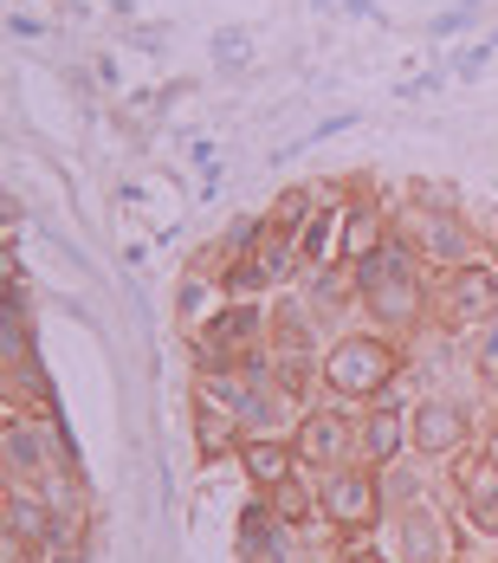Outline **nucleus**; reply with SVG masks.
Wrapping results in <instances>:
<instances>
[{"mask_svg": "<svg viewBox=\"0 0 498 563\" xmlns=\"http://www.w3.org/2000/svg\"><path fill=\"white\" fill-rule=\"evenodd\" d=\"M324 383L336 395H383L395 383V350L383 338H343L324 363Z\"/></svg>", "mask_w": 498, "mask_h": 563, "instance_id": "obj_1", "label": "nucleus"}, {"mask_svg": "<svg viewBox=\"0 0 498 563\" xmlns=\"http://www.w3.org/2000/svg\"><path fill=\"white\" fill-rule=\"evenodd\" d=\"M318 506L331 511L343 531H369V525L383 518V486H376V473H369V466H336Z\"/></svg>", "mask_w": 498, "mask_h": 563, "instance_id": "obj_2", "label": "nucleus"}, {"mask_svg": "<svg viewBox=\"0 0 498 563\" xmlns=\"http://www.w3.org/2000/svg\"><path fill=\"white\" fill-rule=\"evenodd\" d=\"M446 305H453V324H498V273H486V266H460Z\"/></svg>", "mask_w": 498, "mask_h": 563, "instance_id": "obj_3", "label": "nucleus"}, {"mask_svg": "<svg viewBox=\"0 0 498 563\" xmlns=\"http://www.w3.org/2000/svg\"><path fill=\"white\" fill-rule=\"evenodd\" d=\"M460 441H466V408H453V401L414 408V448L421 453H453Z\"/></svg>", "mask_w": 498, "mask_h": 563, "instance_id": "obj_4", "label": "nucleus"}, {"mask_svg": "<svg viewBox=\"0 0 498 563\" xmlns=\"http://www.w3.org/2000/svg\"><path fill=\"white\" fill-rule=\"evenodd\" d=\"M363 298H369V311H376L383 324H414V318H421V291H414V279H408V273H388V279H376Z\"/></svg>", "mask_w": 498, "mask_h": 563, "instance_id": "obj_5", "label": "nucleus"}, {"mask_svg": "<svg viewBox=\"0 0 498 563\" xmlns=\"http://www.w3.org/2000/svg\"><path fill=\"white\" fill-rule=\"evenodd\" d=\"M350 441V421L343 415H305V428H298V460L305 466H331L336 453Z\"/></svg>", "mask_w": 498, "mask_h": 563, "instance_id": "obj_6", "label": "nucleus"}, {"mask_svg": "<svg viewBox=\"0 0 498 563\" xmlns=\"http://www.w3.org/2000/svg\"><path fill=\"white\" fill-rule=\"evenodd\" d=\"M240 460H246V473H253V486H285L291 479V466H298V448H278V441H246L240 448Z\"/></svg>", "mask_w": 498, "mask_h": 563, "instance_id": "obj_7", "label": "nucleus"}, {"mask_svg": "<svg viewBox=\"0 0 498 563\" xmlns=\"http://www.w3.org/2000/svg\"><path fill=\"white\" fill-rule=\"evenodd\" d=\"M53 511L40 506V499H26V493H13V499H7V538H20V544H40V551H46V544H53Z\"/></svg>", "mask_w": 498, "mask_h": 563, "instance_id": "obj_8", "label": "nucleus"}, {"mask_svg": "<svg viewBox=\"0 0 498 563\" xmlns=\"http://www.w3.org/2000/svg\"><path fill=\"white\" fill-rule=\"evenodd\" d=\"M421 253L428 260H466V233H460V221H446L441 208L421 221Z\"/></svg>", "mask_w": 498, "mask_h": 563, "instance_id": "obj_9", "label": "nucleus"}, {"mask_svg": "<svg viewBox=\"0 0 498 563\" xmlns=\"http://www.w3.org/2000/svg\"><path fill=\"white\" fill-rule=\"evenodd\" d=\"M363 448H369V460H395V448H401V408H376L363 421Z\"/></svg>", "mask_w": 498, "mask_h": 563, "instance_id": "obj_10", "label": "nucleus"}, {"mask_svg": "<svg viewBox=\"0 0 498 563\" xmlns=\"http://www.w3.org/2000/svg\"><path fill=\"white\" fill-rule=\"evenodd\" d=\"M273 518H278V525H305V518H311V493H305L298 479L273 486Z\"/></svg>", "mask_w": 498, "mask_h": 563, "instance_id": "obj_11", "label": "nucleus"}, {"mask_svg": "<svg viewBox=\"0 0 498 563\" xmlns=\"http://www.w3.org/2000/svg\"><path fill=\"white\" fill-rule=\"evenodd\" d=\"M311 214H318V208H311V188H291V195H278V233H291V227H305L311 221Z\"/></svg>", "mask_w": 498, "mask_h": 563, "instance_id": "obj_12", "label": "nucleus"}, {"mask_svg": "<svg viewBox=\"0 0 498 563\" xmlns=\"http://www.w3.org/2000/svg\"><path fill=\"white\" fill-rule=\"evenodd\" d=\"M324 240H331V208H324V214H318V227L305 233V260H318V253H324Z\"/></svg>", "mask_w": 498, "mask_h": 563, "instance_id": "obj_13", "label": "nucleus"}, {"mask_svg": "<svg viewBox=\"0 0 498 563\" xmlns=\"http://www.w3.org/2000/svg\"><path fill=\"white\" fill-rule=\"evenodd\" d=\"M214 46H221V65H240V58H246V33L233 26V33H221V40H214Z\"/></svg>", "mask_w": 498, "mask_h": 563, "instance_id": "obj_14", "label": "nucleus"}, {"mask_svg": "<svg viewBox=\"0 0 498 563\" xmlns=\"http://www.w3.org/2000/svg\"><path fill=\"white\" fill-rule=\"evenodd\" d=\"M343 563H369V558H343Z\"/></svg>", "mask_w": 498, "mask_h": 563, "instance_id": "obj_15", "label": "nucleus"}]
</instances>
